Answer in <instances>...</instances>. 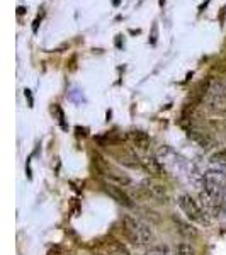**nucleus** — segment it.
<instances>
[{"mask_svg":"<svg viewBox=\"0 0 226 255\" xmlns=\"http://www.w3.org/2000/svg\"><path fill=\"white\" fill-rule=\"evenodd\" d=\"M122 232L131 244L138 247H148L155 240V233L151 226L134 215L122 216Z\"/></svg>","mask_w":226,"mask_h":255,"instance_id":"1","label":"nucleus"},{"mask_svg":"<svg viewBox=\"0 0 226 255\" xmlns=\"http://www.w3.org/2000/svg\"><path fill=\"white\" fill-rule=\"evenodd\" d=\"M177 204H179L180 211H182L191 221H196V223L206 225V226L211 223V216L204 211V208L201 206L199 201H196L191 194H179Z\"/></svg>","mask_w":226,"mask_h":255,"instance_id":"2","label":"nucleus"},{"mask_svg":"<svg viewBox=\"0 0 226 255\" xmlns=\"http://www.w3.org/2000/svg\"><path fill=\"white\" fill-rule=\"evenodd\" d=\"M204 101L213 113L226 114V84L221 80H213L204 92Z\"/></svg>","mask_w":226,"mask_h":255,"instance_id":"3","label":"nucleus"},{"mask_svg":"<svg viewBox=\"0 0 226 255\" xmlns=\"http://www.w3.org/2000/svg\"><path fill=\"white\" fill-rule=\"evenodd\" d=\"M139 160H141V168L146 172V174H150L151 177H162L167 174V167L160 162L158 157L145 155V157H141Z\"/></svg>","mask_w":226,"mask_h":255,"instance_id":"4","label":"nucleus"},{"mask_svg":"<svg viewBox=\"0 0 226 255\" xmlns=\"http://www.w3.org/2000/svg\"><path fill=\"white\" fill-rule=\"evenodd\" d=\"M141 189L148 197H151V199H158V201H162V203H165L168 199L167 189L163 187L162 184L155 182V180H151V179L145 180V182L141 184Z\"/></svg>","mask_w":226,"mask_h":255,"instance_id":"5","label":"nucleus"},{"mask_svg":"<svg viewBox=\"0 0 226 255\" xmlns=\"http://www.w3.org/2000/svg\"><path fill=\"white\" fill-rule=\"evenodd\" d=\"M104 175L108 177L109 184H113V186H117V187H131L133 186V180H131L126 174H121V172H117V170H111V168H108Z\"/></svg>","mask_w":226,"mask_h":255,"instance_id":"6","label":"nucleus"},{"mask_svg":"<svg viewBox=\"0 0 226 255\" xmlns=\"http://www.w3.org/2000/svg\"><path fill=\"white\" fill-rule=\"evenodd\" d=\"M106 192L113 196L114 199H117L119 204H124V206H128V208L133 206L129 196L126 194L124 191H122V187H117V186H113V184H108V186H106Z\"/></svg>","mask_w":226,"mask_h":255,"instance_id":"7","label":"nucleus"},{"mask_svg":"<svg viewBox=\"0 0 226 255\" xmlns=\"http://www.w3.org/2000/svg\"><path fill=\"white\" fill-rule=\"evenodd\" d=\"M117 162L128 168H141V160H139L138 155L133 153V151H124L122 155H119Z\"/></svg>","mask_w":226,"mask_h":255,"instance_id":"8","label":"nucleus"},{"mask_svg":"<svg viewBox=\"0 0 226 255\" xmlns=\"http://www.w3.org/2000/svg\"><path fill=\"white\" fill-rule=\"evenodd\" d=\"M174 223L177 226L179 233L187 238H196L197 237V230L192 226L191 223H187V221H182L180 218H174Z\"/></svg>","mask_w":226,"mask_h":255,"instance_id":"9","label":"nucleus"},{"mask_svg":"<svg viewBox=\"0 0 226 255\" xmlns=\"http://www.w3.org/2000/svg\"><path fill=\"white\" fill-rule=\"evenodd\" d=\"M129 138L133 139L134 145L138 148H141V150H146V148L150 146V138H148V134L143 133V131H131Z\"/></svg>","mask_w":226,"mask_h":255,"instance_id":"10","label":"nucleus"},{"mask_svg":"<svg viewBox=\"0 0 226 255\" xmlns=\"http://www.w3.org/2000/svg\"><path fill=\"white\" fill-rule=\"evenodd\" d=\"M211 165L218 168V170H223L226 172V148L225 150L216 151L215 155L211 157Z\"/></svg>","mask_w":226,"mask_h":255,"instance_id":"11","label":"nucleus"},{"mask_svg":"<svg viewBox=\"0 0 226 255\" xmlns=\"http://www.w3.org/2000/svg\"><path fill=\"white\" fill-rule=\"evenodd\" d=\"M189 136L194 139V141L199 143V145L203 146V148H211L213 146L211 138H209L206 133H199V131H191V133H189Z\"/></svg>","mask_w":226,"mask_h":255,"instance_id":"12","label":"nucleus"},{"mask_svg":"<svg viewBox=\"0 0 226 255\" xmlns=\"http://www.w3.org/2000/svg\"><path fill=\"white\" fill-rule=\"evenodd\" d=\"M174 254L175 255H197L196 249L191 244H187V242H180V244L175 245L174 247Z\"/></svg>","mask_w":226,"mask_h":255,"instance_id":"13","label":"nucleus"},{"mask_svg":"<svg viewBox=\"0 0 226 255\" xmlns=\"http://www.w3.org/2000/svg\"><path fill=\"white\" fill-rule=\"evenodd\" d=\"M108 255H129V250L119 242H111L108 245Z\"/></svg>","mask_w":226,"mask_h":255,"instance_id":"14","label":"nucleus"},{"mask_svg":"<svg viewBox=\"0 0 226 255\" xmlns=\"http://www.w3.org/2000/svg\"><path fill=\"white\" fill-rule=\"evenodd\" d=\"M168 247L167 245H162V244H151L148 245V250L145 255H168Z\"/></svg>","mask_w":226,"mask_h":255,"instance_id":"15","label":"nucleus"},{"mask_svg":"<svg viewBox=\"0 0 226 255\" xmlns=\"http://www.w3.org/2000/svg\"><path fill=\"white\" fill-rule=\"evenodd\" d=\"M151 44H155L157 43V24H153V32H151V41H150Z\"/></svg>","mask_w":226,"mask_h":255,"instance_id":"16","label":"nucleus"},{"mask_svg":"<svg viewBox=\"0 0 226 255\" xmlns=\"http://www.w3.org/2000/svg\"><path fill=\"white\" fill-rule=\"evenodd\" d=\"M38 24H39V17L34 20V26H32V31L34 32H38Z\"/></svg>","mask_w":226,"mask_h":255,"instance_id":"17","label":"nucleus"},{"mask_svg":"<svg viewBox=\"0 0 226 255\" xmlns=\"http://www.w3.org/2000/svg\"><path fill=\"white\" fill-rule=\"evenodd\" d=\"M48 255H63L61 252H58V250H49L48 252Z\"/></svg>","mask_w":226,"mask_h":255,"instance_id":"18","label":"nucleus"},{"mask_svg":"<svg viewBox=\"0 0 226 255\" xmlns=\"http://www.w3.org/2000/svg\"><path fill=\"white\" fill-rule=\"evenodd\" d=\"M24 12H26V9H24V7H19V9H17V14H24Z\"/></svg>","mask_w":226,"mask_h":255,"instance_id":"19","label":"nucleus"},{"mask_svg":"<svg viewBox=\"0 0 226 255\" xmlns=\"http://www.w3.org/2000/svg\"><path fill=\"white\" fill-rule=\"evenodd\" d=\"M165 2H167V0H160V5H163Z\"/></svg>","mask_w":226,"mask_h":255,"instance_id":"20","label":"nucleus"}]
</instances>
